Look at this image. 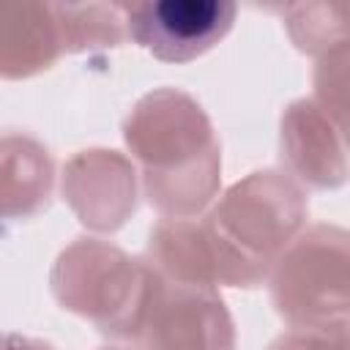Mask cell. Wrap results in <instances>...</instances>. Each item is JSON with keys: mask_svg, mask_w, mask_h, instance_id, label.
Instances as JSON below:
<instances>
[{"mask_svg": "<svg viewBox=\"0 0 350 350\" xmlns=\"http://www.w3.org/2000/svg\"><path fill=\"white\" fill-rule=\"evenodd\" d=\"M284 27L290 41L314 57H323L339 46H347L345 11L323 3L284 5Z\"/></svg>", "mask_w": 350, "mask_h": 350, "instance_id": "12", "label": "cell"}, {"mask_svg": "<svg viewBox=\"0 0 350 350\" xmlns=\"http://www.w3.org/2000/svg\"><path fill=\"white\" fill-rule=\"evenodd\" d=\"M347 262L345 227L301 230L268 271L276 314L290 328H347Z\"/></svg>", "mask_w": 350, "mask_h": 350, "instance_id": "4", "label": "cell"}, {"mask_svg": "<svg viewBox=\"0 0 350 350\" xmlns=\"http://www.w3.org/2000/svg\"><path fill=\"white\" fill-rule=\"evenodd\" d=\"M134 342L139 350H235V323L219 287L175 282L153 268Z\"/></svg>", "mask_w": 350, "mask_h": 350, "instance_id": "5", "label": "cell"}, {"mask_svg": "<svg viewBox=\"0 0 350 350\" xmlns=\"http://www.w3.org/2000/svg\"><path fill=\"white\" fill-rule=\"evenodd\" d=\"M268 350H347V328H290Z\"/></svg>", "mask_w": 350, "mask_h": 350, "instance_id": "14", "label": "cell"}, {"mask_svg": "<svg viewBox=\"0 0 350 350\" xmlns=\"http://www.w3.org/2000/svg\"><path fill=\"white\" fill-rule=\"evenodd\" d=\"M55 189V161L27 134L0 137V219L25 221L46 211Z\"/></svg>", "mask_w": 350, "mask_h": 350, "instance_id": "10", "label": "cell"}, {"mask_svg": "<svg viewBox=\"0 0 350 350\" xmlns=\"http://www.w3.org/2000/svg\"><path fill=\"white\" fill-rule=\"evenodd\" d=\"M123 139L142 167V189L161 219H194L216 200L221 145L189 93L156 88L123 120Z\"/></svg>", "mask_w": 350, "mask_h": 350, "instance_id": "1", "label": "cell"}, {"mask_svg": "<svg viewBox=\"0 0 350 350\" xmlns=\"http://www.w3.org/2000/svg\"><path fill=\"white\" fill-rule=\"evenodd\" d=\"M126 38L161 63H191L227 38L235 25L232 0H142L120 3Z\"/></svg>", "mask_w": 350, "mask_h": 350, "instance_id": "6", "label": "cell"}, {"mask_svg": "<svg viewBox=\"0 0 350 350\" xmlns=\"http://www.w3.org/2000/svg\"><path fill=\"white\" fill-rule=\"evenodd\" d=\"M101 350H131V347H101Z\"/></svg>", "mask_w": 350, "mask_h": 350, "instance_id": "16", "label": "cell"}, {"mask_svg": "<svg viewBox=\"0 0 350 350\" xmlns=\"http://www.w3.org/2000/svg\"><path fill=\"white\" fill-rule=\"evenodd\" d=\"M63 55L112 49L126 41L120 3H52Z\"/></svg>", "mask_w": 350, "mask_h": 350, "instance_id": "11", "label": "cell"}, {"mask_svg": "<svg viewBox=\"0 0 350 350\" xmlns=\"http://www.w3.org/2000/svg\"><path fill=\"white\" fill-rule=\"evenodd\" d=\"M345 88H347V46H339L323 57H317L314 68V101L342 120L345 115Z\"/></svg>", "mask_w": 350, "mask_h": 350, "instance_id": "13", "label": "cell"}, {"mask_svg": "<svg viewBox=\"0 0 350 350\" xmlns=\"http://www.w3.org/2000/svg\"><path fill=\"white\" fill-rule=\"evenodd\" d=\"M49 284L63 309L90 320L101 334L134 342L148 306L153 265L101 238H77L57 254Z\"/></svg>", "mask_w": 350, "mask_h": 350, "instance_id": "3", "label": "cell"}, {"mask_svg": "<svg viewBox=\"0 0 350 350\" xmlns=\"http://www.w3.org/2000/svg\"><path fill=\"white\" fill-rule=\"evenodd\" d=\"M306 216L309 200L287 172L257 170L232 183L200 216L216 246L221 284H262L273 260L304 230Z\"/></svg>", "mask_w": 350, "mask_h": 350, "instance_id": "2", "label": "cell"}, {"mask_svg": "<svg viewBox=\"0 0 350 350\" xmlns=\"http://www.w3.org/2000/svg\"><path fill=\"white\" fill-rule=\"evenodd\" d=\"M0 350H57L52 342L19 331H0Z\"/></svg>", "mask_w": 350, "mask_h": 350, "instance_id": "15", "label": "cell"}, {"mask_svg": "<svg viewBox=\"0 0 350 350\" xmlns=\"http://www.w3.org/2000/svg\"><path fill=\"white\" fill-rule=\"evenodd\" d=\"M63 55L52 3H0V79L49 71Z\"/></svg>", "mask_w": 350, "mask_h": 350, "instance_id": "9", "label": "cell"}, {"mask_svg": "<svg viewBox=\"0 0 350 350\" xmlns=\"http://www.w3.org/2000/svg\"><path fill=\"white\" fill-rule=\"evenodd\" d=\"M63 197L85 227L112 232L137 208L134 164L118 150H79L63 170Z\"/></svg>", "mask_w": 350, "mask_h": 350, "instance_id": "7", "label": "cell"}, {"mask_svg": "<svg viewBox=\"0 0 350 350\" xmlns=\"http://www.w3.org/2000/svg\"><path fill=\"white\" fill-rule=\"evenodd\" d=\"M282 159L301 183L336 189L347 178L342 120L314 98L293 101L282 115Z\"/></svg>", "mask_w": 350, "mask_h": 350, "instance_id": "8", "label": "cell"}]
</instances>
